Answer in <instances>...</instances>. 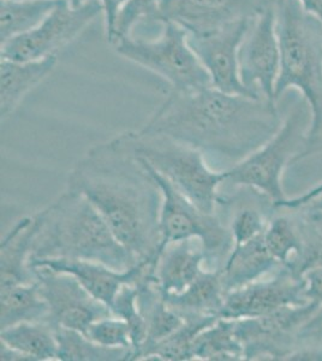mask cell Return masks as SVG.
I'll return each mask as SVG.
<instances>
[{
  "label": "cell",
  "mask_w": 322,
  "mask_h": 361,
  "mask_svg": "<svg viewBox=\"0 0 322 361\" xmlns=\"http://www.w3.org/2000/svg\"><path fill=\"white\" fill-rule=\"evenodd\" d=\"M66 189L97 207L137 263L158 259L163 193L147 163L132 151L127 133L90 147L71 169Z\"/></svg>",
  "instance_id": "obj_1"
},
{
  "label": "cell",
  "mask_w": 322,
  "mask_h": 361,
  "mask_svg": "<svg viewBox=\"0 0 322 361\" xmlns=\"http://www.w3.org/2000/svg\"><path fill=\"white\" fill-rule=\"evenodd\" d=\"M282 123L274 102L207 87L190 92L168 90L140 130L168 136L233 166L272 139Z\"/></svg>",
  "instance_id": "obj_2"
},
{
  "label": "cell",
  "mask_w": 322,
  "mask_h": 361,
  "mask_svg": "<svg viewBox=\"0 0 322 361\" xmlns=\"http://www.w3.org/2000/svg\"><path fill=\"white\" fill-rule=\"evenodd\" d=\"M32 240L33 260L78 259L127 270L137 264L92 202L81 193H64L37 212Z\"/></svg>",
  "instance_id": "obj_3"
},
{
  "label": "cell",
  "mask_w": 322,
  "mask_h": 361,
  "mask_svg": "<svg viewBox=\"0 0 322 361\" xmlns=\"http://www.w3.org/2000/svg\"><path fill=\"white\" fill-rule=\"evenodd\" d=\"M274 11L280 44L274 100L296 90L309 107L304 159L322 152V25L298 0H274Z\"/></svg>",
  "instance_id": "obj_4"
},
{
  "label": "cell",
  "mask_w": 322,
  "mask_h": 361,
  "mask_svg": "<svg viewBox=\"0 0 322 361\" xmlns=\"http://www.w3.org/2000/svg\"><path fill=\"white\" fill-rule=\"evenodd\" d=\"M132 151L199 209L216 214L224 171L213 170L204 153L168 136L125 132Z\"/></svg>",
  "instance_id": "obj_5"
},
{
  "label": "cell",
  "mask_w": 322,
  "mask_h": 361,
  "mask_svg": "<svg viewBox=\"0 0 322 361\" xmlns=\"http://www.w3.org/2000/svg\"><path fill=\"white\" fill-rule=\"evenodd\" d=\"M310 124L308 105L295 106L272 139L245 159L224 170L225 182L253 189L272 205L286 199L283 175L290 164L302 160Z\"/></svg>",
  "instance_id": "obj_6"
},
{
  "label": "cell",
  "mask_w": 322,
  "mask_h": 361,
  "mask_svg": "<svg viewBox=\"0 0 322 361\" xmlns=\"http://www.w3.org/2000/svg\"><path fill=\"white\" fill-rule=\"evenodd\" d=\"M112 46L119 56L165 80L168 90L190 92L213 87L189 45L188 33L175 23L163 22V30L155 39L128 37Z\"/></svg>",
  "instance_id": "obj_7"
},
{
  "label": "cell",
  "mask_w": 322,
  "mask_h": 361,
  "mask_svg": "<svg viewBox=\"0 0 322 361\" xmlns=\"http://www.w3.org/2000/svg\"><path fill=\"white\" fill-rule=\"evenodd\" d=\"M149 169L163 193L160 214V252L168 243L195 238L201 241L204 247L206 270H219L235 245L228 224L216 216V212H204L166 178L151 166Z\"/></svg>",
  "instance_id": "obj_8"
},
{
  "label": "cell",
  "mask_w": 322,
  "mask_h": 361,
  "mask_svg": "<svg viewBox=\"0 0 322 361\" xmlns=\"http://www.w3.org/2000/svg\"><path fill=\"white\" fill-rule=\"evenodd\" d=\"M100 15L102 6L99 0L81 6H73L68 0H61L37 28L1 44V58L30 62L57 57L59 51L76 40Z\"/></svg>",
  "instance_id": "obj_9"
},
{
  "label": "cell",
  "mask_w": 322,
  "mask_h": 361,
  "mask_svg": "<svg viewBox=\"0 0 322 361\" xmlns=\"http://www.w3.org/2000/svg\"><path fill=\"white\" fill-rule=\"evenodd\" d=\"M318 302L287 306L265 316L235 319L244 360H289L298 348L299 333Z\"/></svg>",
  "instance_id": "obj_10"
},
{
  "label": "cell",
  "mask_w": 322,
  "mask_h": 361,
  "mask_svg": "<svg viewBox=\"0 0 322 361\" xmlns=\"http://www.w3.org/2000/svg\"><path fill=\"white\" fill-rule=\"evenodd\" d=\"M32 269L52 324L86 334L94 322L112 316L110 307L95 299L74 276L45 267Z\"/></svg>",
  "instance_id": "obj_11"
},
{
  "label": "cell",
  "mask_w": 322,
  "mask_h": 361,
  "mask_svg": "<svg viewBox=\"0 0 322 361\" xmlns=\"http://www.w3.org/2000/svg\"><path fill=\"white\" fill-rule=\"evenodd\" d=\"M280 71V44L274 4L254 18L240 47V74L243 85L257 97L274 102Z\"/></svg>",
  "instance_id": "obj_12"
},
{
  "label": "cell",
  "mask_w": 322,
  "mask_h": 361,
  "mask_svg": "<svg viewBox=\"0 0 322 361\" xmlns=\"http://www.w3.org/2000/svg\"><path fill=\"white\" fill-rule=\"evenodd\" d=\"M273 4L274 0H159L153 21L171 22L200 35L254 20Z\"/></svg>",
  "instance_id": "obj_13"
},
{
  "label": "cell",
  "mask_w": 322,
  "mask_h": 361,
  "mask_svg": "<svg viewBox=\"0 0 322 361\" xmlns=\"http://www.w3.org/2000/svg\"><path fill=\"white\" fill-rule=\"evenodd\" d=\"M252 22H235L209 34H188V42L214 88L230 94L261 99L243 85L240 74V47Z\"/></svg>",
  "instance_id": "obj_14"
},
{
  "label": "cell",
  "mask_w": 322,
  "mask_h": 361,
  "mask_svg": "<svg viewBox=\"0 0 322 361\" xmlns=\"http://www.w3.org/2000/svg\"><path fill=\"white\" fill-rule=\"evenodd\" d=\"M310 302L306 296L304 277L295 276L287 267H279L269 279L225 294L221 318L244 319L265 316L287 306Z\"/></svg>",
  "instance_id": "obj_15"
},
{
  "label": "cell",
  "mask_w": 322,
  "mask_h": 361,
  "mask_svg": "<svg viewBox=\"0 0 322 361\" xmlns=\"http://www.w3.org/2000/svg\"><path fill=\"white\" fill-rule=\"evenodd\" d=\"M155 260H142L127 270H117L105 264L78 259L33 260L30 267H45L51 270L74 276L87 290L109 307L125 284H134L148 264Z\"/></svg>",
  "instance_id": "obj_16"
},
{
  "label": "cell",
  "mask_w": 322,
  "mask_h": 361,
  "mask_svg": "<svg viewBox=\"0 0 322 361\" xmlns=\"http://www.w3.org/2000/svg\"><path fill=\"white\" fill-rule=\"evenodd\" d=\"M206 253L199 240L168 243L155 264V277L163 295L183 292L206 270Z\"/></svg>",
  "instance_id": "obj_17"
},
{
  "label": "cell",
  "mask_w": 322,
  "mask_h": 361,
  "mask_svg": "<svg viewBox=\"0 0 322 361\" xmlns=\"http://www.w3.org/2000/svg\"><path fill=\"white\" fill-rule=\"evenodd\" d=\"M282 264L271 255L264 234L252 241L233 246L219 269L225 294L272 275Z\"/></svg>",
  "instance_id": "obj_18"
},
{
  "label": "cell",
  "mask_w": 322,
  "mask_h": 361,
  "mask_svg": "<svg viewBox=\"0 0 322 361\" xmlns=\"http://www.w3.org/2000/svg\"><path fill=\"white\" fill-rule=\"evenodd\" d=\"M57 64V57L30 62H17L1 58L0 62V116L1 121L16 111L23 99L44 82Z\"/></svg>",
  "instance_id": "obj_19"
},
{
  "label": "cell",
  "mask_w": 322,
  "mask_h": 361,
  "mask_svg": "<svg viewBox=\"0 0 322 361\" xmlns=\"http://www.w3.org/2000/svg\"><path fill=\"white\" fill-rule=\"evenodd\" d=\"M34 218H20L0 243V287L37 282L30 267Z\"/></svg>",
  "instance_id": "obj_20"
},
{
  "label": "cell",
  "mask_w": 322,
  "mask_h": 361,
  "mask_svg": "<svg viewBox=\"0 0 322 361\" xmlns=\"http://www.w3.org/2000/svg\"><path fill=\"white\" fill-rule=\"evenodd\" d=\"M166 304L182 318L221 317L225 292L218 270H204L183 292L165 295Z\"/></svg>",
  "instance_id": "obj_21"
},
{
  "label": "cell",
  "mask_w": 322,
  "mask_h": 361,
  "mask_svg": "<svg viewBox=\"0 0 322 361\" xmlns=\"http://www.w3.org/2000/svg\"><path fill=\"white\" fill-rule=\"evenodd\" d=\"M0 343L23 354L29 361L58 360V343L51 322H23L1 329Z\"/></svg>",
  "instance_id": "obj_22"
},
{
  "label": "cell",
  "mask_w": 322,
  "mask_h": 361,
  "mask_svg": "<svg viewBox=\"0 0 322 361\" xmlns=\"http://www.w3.org/2000/svg\"><path fill=\"white\" fill-rule=\"evenodd\" d=\"M23 322H49V306L37 282L0 287V329Z\"/></svg>",
  "instance_id": "obj_23"
},
{
  "label": "cell",
  "mask_w": 322,
  "mask_h": 361,
  "mask_svg": "<svg viewBox=\"0 0 322 361\" xmlns=\"http://www.w3.org/2000/svg\"><path fill=\"white\" fill-rule=\"evenodd\" d=\"M289 211L301 238V250L284 267L295 276L303 277L306 271L322 267V209L301 206Z\"/></svg>",
  "instance_id": "obj_24"
},
{
  "label": "cell",
  "mask_w": 322,
  "mask_h": 361,
  "mask_svg": "<svg viewBox=\"0 0 322 361\" xmlns=\"http://www.w3.org/2000/svg\"><path fill=\"white\" fill-rule=\"evenodd\" d=\"M221 317L201 316L184 318L183 324L166 338L151 345L143 352L140 360H194L192 348L197 336L214 324Z\"/></svg>",
  "instance_id": "obj_25"
},
{
  "label": "cell",
  "mask_w": 322,
  "mask_h": 361,
  "mask_svg": "<svg viewBox=\"0 0 322 361\" xmlns=\"http://www.w3.org/2000/svg\"><path fill=\"white\" fill-rule=\"evenodd\" d=\"M194 360H244V349L237 335L235 319L221 318L197 336L192 348Z\"/></svg>",
  "instance_id": "obj_26"
},
{
  "label": "cell",
  "mask_w": 322,
  "mask_h": 361,
  "mask_svg": "<svg viewBox=\"0 0 322 361\" xmlns=\"http://www.w3.org/2000/svg\"><path fill=\"white\" fill-rule=\"evenodd\" d=\"M58 343V360L128 361L132 360V350L111 348L99 345L83 333L54 325Z\"/></svg>",
  "instance_id": "obj_27"
},
{
  "label": "cell",
  "mask_w": 322,
  "mask_h": 361,
  "mask_svg": "<svg viewBox=\"0 0 322 361\" xmlns=\"http://www.w3.org/2000/svg\"><path fill=\"white\" fill-rule=\"evenodd\" d=\"M61 0H1V44L28 33L54 11Z\"/></svg>",
  "instance_id": "obj_28"
},
{
  "label": "cell",
  "mask_w": 322,
  "mask_h": 361,
  "mask_svg": "<svg viewBox=\"0 0 322 361\" xmlns=\"http://www.w3.org/2000/svg\"><path fill=\"white\" fill-rule=\"evenodd\" d=\"M264 240L271 255L282 265L291 262L301 250V238L291 214L271 218L264 233Z\"/></svg>",
  "instance_id": "obj_29"
},
{
  "label": "cell",
  "mask_w": 322,
  "mask_h": 361,
  "mask_svg": "<svg viewBox=\"0 0 322 361\" xmlns=\"http://www.w3.org/2000/svg\"><path fill=\"white\" fill-rule=\"evenodd\" d=\"M112 316L127 323L132 343V360L147 338V324L137 306V290L135 284H125L111 305Z\"/></svg>",
  "instance_id": "obj_30"
},
{
  "label": "cell",
  "mask_w": 322,
  "mask_h": 361,
  "mask_svg": "<svg viewBox=\"0 0 322 361\" xmlns=\"http://www.w3.org/2000/svg\"><path fill=\"white\" fill-rule=\"evenodd\" d=\"M85 335L105 347L132 350L129 328L127 323L118 317L110 316L97 320L90 325Z\"/></svg>",
  "instance_id": "obj_31"
},
{
  "label": "cell",
  "mask_w": 322,
  "mask_h": 361,
  "mask_svg": "<svg viewBox=\"0 0 322 361\" xmlns=\"http://www.w3.org/2000/svg\"><path fill=\"white\" fill-rule=\"evenodd\" d=\"M269 219L265 217L264 212L255 207L245 206L237 209L233 214L231 222L228 226L233 234V246L252 241L261 236L267 228Z\"/></svg>",
  "instance_id": "obj_32"
},
{
  "label": "cell",
  "mask_w": 322,
  "mask_h": 361,
  "mask_svg": "<svg viewBox=\"0 0 322 361\" xmlns=\"http://www.w3.org/2000/svg\"><path fill=\"white\" fill-rule=\"evenodd\" d=\"M158 1L159 0H128L116 22L113 35L109 42L111 45H113L120 39L131 37L132 29L140 21H153Z\"/></svg>",
  "instance_id": "obj_33"
},
{
  "label": "cell",
  "mask_w": 322,
  "mask_h": 361,
  "mask_svg": "<svg viewBox=\"0 0 322 361\" xmlns=\"http://www.w3.org/2000/svg\"><path fill=\"white\" fill-rule=\"evenodd\" d=\"M102 6V16H104V25H105V35L107 42H110L113 35L116 22L118 20L119 13L127 4L128 0H99Z\"/></svg>",
  "instance_id": "obj_34"
},
{
  "label": "cell",
  "mask_w": 322,
  "mask_h": 361,
  "mask_svg": "<svg viewBox=\"0 0 322 361\" xmlns=\"http://www.w3.org/2000/svg\"><path fill=\"white\" fill-rule=\"evenodd\" d=\"M303 277L306 281V296L309 301L322 304V267L306 271Z\"/></svg>",
  "instance_id": "obj_35"
},
{
  "label": "cell",
  "mask_w": 322,
  "mask_h": 361,
  "mask_svg": "<svg viewBox=\"0 0 322 361\" xmlns=\"http://www.w3.org/2000/svg\"><path fill=\"white\" fill-rule=\"evenodd\" d=\"M322 194V182L318 183V185H315L314 188L310 189L306 193H303L302 195H298V197H286L283 202H277L274 204L273 209H292L304 206L308 202H311L315 197H318V195Z\"/></svg>",
  "instance_id": "obj_36"
},
{
  "label": "cell",
  "mask_w": 322,
  "mask_h": 361,
  "mask_svg": "<svg viewBox=\"0 0 322 361\" xmlns=\"http://www.w3.org/2000/svg\"><path fill=\"white\" fill-rule=\"evenodd\" d=\"M322 328V304L318 305V307L316 308V311H315L314 314L310 317V319L306 322L304 326H303L302 330H301V333H299V336H302L304 334L311 333V331H315V330H318V329ZM299 342V341H298Z\"/></svg>",
  "instance_id": "obj_37"
},
{
  "label": "cell",
  "mask_w": 322,
  "mask_h": 361,
  "mask_svg": "<svg viewBox=\"0 0 322 361\" xmlns=\"http://www.w3.org/2000/svg\"><path fill=\"white\" fill-rule=\"evenodd\" d=\"M302 8L311 16L316 17L322 25V0H298Z\"/></svg>",
  "instance_id": "obj_38"
},
{
  "label": "cell",
  "mask_w": 322,
  "mask_h": 361,
  "mask_svg": "<svg viewBox=\"0 0 322 361\" xmlns=\"http://www.w3.org/2000/svg\"><path fill=\"white\" fill-rule=\"evenodd\" d=\"M304 206H311V207H315V209H322V194L321 195H318V197H315L313 199L311 202H308Z\"/></svg>",
  "instance_id": "obj_39"
},
{
  "label": "cell",
  "mask_w": 322,
  "mask_h": 361,
  "mask_svg": "<svg viewBox=\"0 0 322 361\" xmlns=\"http://www.w3.org/2000/svg\"><path fill=\"white\" fill-rule=\"evenodd\" d=\"M68 1L73 6H81V5L86 4L88 1H92V0H68Z\"/></svg>",
  "instance_id": "obj_40"
}]
</instances>
